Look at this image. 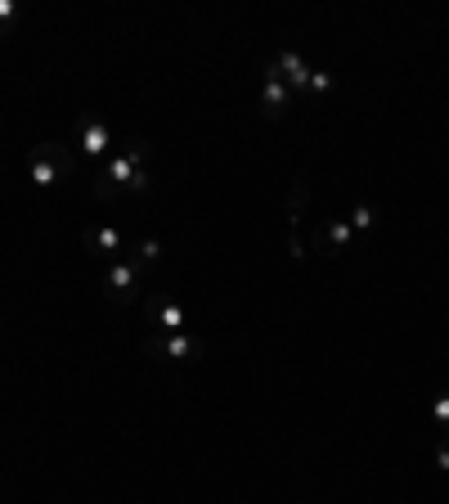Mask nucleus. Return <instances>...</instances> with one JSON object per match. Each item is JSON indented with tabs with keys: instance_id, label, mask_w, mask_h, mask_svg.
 I'll return each mask as SVG.
<instances>
[{
	"instance_id": "nucleus-14",
	"label": "nucleus",
	"mask_w": 449,
	"mask_h": 504,
	"mask_svg": "<svg viewBox=\"0 0 449 504\" xmlns=\"http://www.w3.org/2000/svg\"><path fill=\"white\" fill-rule=\"evenodd\" d=\"M310 95H329L333 91V73H324V68H310V86H306Z\"/></svg>"
},
{
	"instance_id": "nucleus-17",
	"label": "nucleus",
	"mask_w": 449,
	"mask_h": 504,
	"mask_svg": "<svg viewBox=\"0 0 449 504\" xmlns=\"http://www.w3.org/2000/svg\"><path fill=\"white\" fill-rule=\"evenodd\" d=\"M18 18V5L14 0H0V23H14Z\"/></svg>"
},
{
	"instance_id": "nucleus-9",
	"label": "nucleus",
	"mask_w": 449,
	"mask_h": 504,
	"mask_svg": "<svg viewBox=\"0 0 449 504\" xmlns=\"http://www.w3.org/2000/svg\"><path fill=\"white\" fill-rule=\"evenodd\" d=\"M355 248V230H350V221H329V226H315V252H350Z\"/></svg>"
},
{
	"instance_id": "nucleus-7",
	"label": "nucleus",
	"mask_w": 449,
	"mask_h": 504,
	"mask_svg": "<svg viewBox=\"0 0 449 504\" xmlns=\"http://www.w3.org/2000/svg\"><path fill=\"white\" fill-rule=\"evenodd\" d=\"M77 140L86 149V158H104L112 149V126L100 118V113H81L77 118Z\"/></svg>"
},
{
	"instance_id": "nucleus-13",
	"label": "nucleus",
	"mask_w": 449,
	"mask_h": 504,
	"mask_svg": "<svg viewBox=\"0 0 449 504\" xmlns=\"http://www.w3.org/2000/svg\"><path fill=\"white\" fill-rule=\"evenodd\" d=\"M158 257H162V244H158V239H144V244L135 248V261H139V266H148V270L158 266Z\"/></svg>"
},
{
	"instance_id": "nucleus-1",
	"label": "nucleus",
	"mask_w": 449,
	"mask_h": 504,
	"mask_svg": "<svg viewBox=\"0 0 449 504\" xmlns=\"http://www.w3.org/2000/svg\"><path fill=\"white\" fill-rule=\"evenodd\" d=\"M121 189H130V194H148L153 189V176H148V144L139 140V135H130L117 153L109 158V167L95 176V185H91V194L100 199V203H112Z\"/></svg>"
},
{
	"instance_id": "nucleus-16",
	"label": "nucleus",
	"mask_w": 449,
	"mask_h": 504,
	"mask_svg": "<svg viewBox=\"0 0 449 504\" xmlns=\"http://www.w3.org/2000/svg\"><path fill=\"white\" fill-rule=\"evenodd\" d=\"M432 460H436V469H441V473H449V432H441V441H436Z\"/></svg>"
},
{
	"instance_id": "nucleus-3",
	"label": "nucleus",
	"mask_w": 449,
	"mask_h": 504,
	"mask_svg": "<svg viewBox=\"0 0 449 504\" xmlns=\"http://www.w3.org/2000/svg\"><path fill=\"white\" fill-rule=\"evenodd\" d=\"M32 185H41V189H50V185H59V180H68L72 171H77V158H72V149L63 144V140H45V144H36L32 149Z\"/></svg>"
},
{
	"instance_id": "nucleus-5",
	"label": "nucleus",
	"mask_w": 449,
	"mask_h": 504,
	"mask_svg": "<svg viewBox=\"0 0 449 504\" xmlns=\"http://www.w3.org/2000/svg\"><path fill=\"white\" fill-rule=\"evenodd\" d=\"M144 320L153 325V334H185L189 329V306L171 288H162L144 302Z\"/></svg>"
},
{
	"instance_id": "nucleus-12",
	"label": "nucleus",
	"mask_w": 449,
	"mask_h": 504,
	"mask_svg": "<svg viewBox=\"0 0 449 504\" xmlns=\"http://www.w3.org/2000/svg\"><path fill=\"white\" fill-rule=\"evenodd\" d=\"M373 226H377V208H373V203H359V208L350 212V230H355V235H368Z\"/></svg>"
},
{
	"instance_id": "nucleus-8",
	"label": "nucleus",
	"mask_w": 449,
	"mask_h": 504,
	"mask_svg": "<svg viewBox=\"0 0 449 504\" xmlns=\"http://www.w3.org/2000/svg\"><path fill=\"white\" fill-rule=\"evenodd\" d=\"M288 226H292V235H301V221L310 217V171H301L292 185H288Z\"/></svg>"
},
{
	"instance_id": "nucleus-4",
	"label": "nucleus",
	"mask_w": 449,
	"mask_h": 504,
	"mask_svg": "<svg viewBox=\"0 0 449 504\" xmlns=\"http://www.w3.org/2000/svg\"><path fill=\"white\" fill-rule=\"evenodd\" d=\"M139 352L144 356H153V361H203L207 356V338H198V334H144L139 338Z\"/></svg>"
},
{
	"instance_id": "nucleus-15",
	"label": "nucleus",
	"mask_w": 449,
	"mask_h": 504,
	"mask_svg": "<svg viewBox=\"0 0 449 504\" xmlns=\"http://www.w3.org/2000/svg\"><path fill=\"white\" fill-rule=\"evenodd\" d=\"M432 419H436V423L449 432V392H441V396L432 401Z\"/></svg>"
},
{
	"instance_id": "nucleus-2",
	"label": "nucleus",
	"mask_w": 449,
	"mask_h": 504,
	"mask_svg": "<svg viewBox=\"0 0 449 504\" xmlns=\"http://www.w3.org/2000/svg\"><path fill=\"white\" fill-rule=\"evenodd\" d=\"M144 279H148V266H139L135 257H117L104 270V297L112 306H135L144 293Z\"/></svg>"
},
{
	"instance_id": "nucleus-6",
	"label": "nucleus",
	"mask_w": 449,
	"mask_h": 504,
	"mask_svg": "<svg viewBox=\"0 0 449 504\" xmlns=\"http://www.w3.org/2000/svg\"><path fill=\"white\" fill-rule=\"evenodd\" d=\"M292 100H297V95L288 91L279 63H265V68H261V118H265V122H279V118L292 109Z\"/></svg>"
},
{
	"instance_id": "nucleus-11",
	"label": "nucleus",
	"mask_w": 449,
	"mask_h": 504,
	"mask_svg": "<svg viewBox=\"0 0 449 504\" xmlns=\"http://www.w3.org/2000/svg\"><path fill=\"white\" fill-rule=\"evenodd\" d=\"M86 244H91V252H95L100 261H117L121 248H126V239H121V230H117V226H95V230L86 235Z\"/></svg>"
},
{
	"instance_id": "nucleus-10",
	"label": "nucleus",
	"mask_w": 449,
	"mask_h": 504,
	"mask_svg": "<svg viewBox=\"0 0 449 504\" xmlns=\"http://www.w3.org/2000/svg\"><path fill=\"white\" fill-rule=\"evenodd\" d=\"M274 63H279V73H283V82H288V91H292V95H301V91L310 86V63H306L297 50H279V59H274Z\"/></svg>"
}]
</instances>
